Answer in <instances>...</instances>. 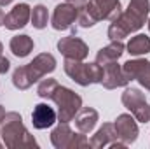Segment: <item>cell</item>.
<instances>
[{"mask_svg": "<svg viewBox=\"0 0 150 149\" xmlns=\"http://www.w3.org/2000/svg\"><path fill=\"white\" fill-rule=\"evenodd\" d=\"M149 30H150V19H149Z\"/></svg>", "mask_w": 150, "mask_h": 149, "instance_id": "cell-31", "label": "cell"}, {"mask_svg": "<svg viewBox=\"0 0 150 149\" xmlns=\"http://www.w3.org/2000/svg\"><path fill=\"white\" fill-rule=\"evenodd\" d=\"M129 79L126 77L122 67L117 62H110L107 65H103V79L100 84H103V88L107 90H115V88H122L127 86Z\"/></svg>", "mask_w": 150, "mask_h": 149, "instance_id": "cell-14", "label": "cell"}, {"mask_svg": "<svg viewBox=\"0 0 150 149\" xmlns=\"http://www.w3.org/2000/svg\"><path fill=\"white\" fill-rule=\"evenodd\" d=\"M77 21H79V25L82 27V28H91V27H94L98 21L86 11V7H80L79 9V18H77Z\"/></svg>", "mask_w": 150, "mask_h": 149, "instance_id": "cell-24", "label": "cell"}, {"mask_svg": "<svg viewBox=\"0 0 150 149\" xmlns=\"http://www.w3.org/2000/svg\"><path fill=\"white\" fill-rule=\"evenodd\" d=\"M65 74L79 86H89V84H100L103 79V67L100 63H84L79 60H67L63 63Z\"/></svg>", "mask_w": 150, "mask_h": 149, "instance_id": "cell-3", "label": "cell"}, {"mask_svg": "<svg viewBox=\"0 0 150 149\" xmlns=\"http://www.w3.org/2000/svg\"><path fill=\"white\" fill-rule=\"evenodd\" d=\"M124 49H126V47H124L122 40H112L108 46L101 47V49L96 53V63H100V65L103 67V65H107V63H110V62H117V60L122 56Z\"/></svg>", "mask_w": 150, "mask_h": 149, "instance_id": "cell-18", "label": "cell"}, {"mask_svg": "<svg viewBox=\"0 0 150 149\" xmlns=\"http://www.w3.org/2000/svg\"><path fill=\"white\" fill-rule=\"evenodd\" d=\"M2 51H4V46H2V42H0V56H2Z\"/></svg>", "mask_w": 150, "mask_h": 149, "instance_id": "cell-30", "label": "cell"}, {"mask_svg": "<svg viewBox=\"0 0 150 149\" xmlns=\"http://www.w3.org/2000/svg\"><path fill=\"white\" fill-rule=\"evenodd\" d=\"M127 53L133 56H142V54L150 53V37L143 35V34L134 35L127 42Z\"/></svg>", "mask_w": 150, "mask_h": 149, "instance_id": "cell-20", "label": "cell"}, {"mask_svg": "<svg viewBox=\"0 0 150 149\" xmlns=\"http://www.w3.org/2000/svg\"><path fill=\"white\" fill-rule=\"evenodd\" d=\"M5 109H4V105H0V126H2V123H4V117H5Z\"/></svg>", "mask_w": 150, "mask_h": 149, "instance_id": "cell-27", "label": "cell"}, {"mask_svg": "<svg viewBox=\"0 0 150 149\" xmlns=\"http://www.w3.org/2000/svg\"><path fill=\"white\" fill-rule=\"evenodd\" d=\"M75 132L68 126V123H61L51 132V142L56 149H70L74 142Z\"/></svg>", "mask_w": 150, "mask_h": 149, "instance_id": "cell-17", "label": "cell"}, {"mask_svg": "<svg viewBox=\"0 0 150 149\" xmlns=\"http://www.w3.org/2000/svg\"><path fill=\"white\" fill-rule=\"evenodd\" d=\"M84 7L96 21H101V19L113 21L122 12L120 0H89Z\"/></svg>", "mask_w": 150, "mask_h": 149, "instance_id": "cell-6", "label": "cell"}, {"mask_svg": "<svg viewBox=\"0 0 150 149\" xmlns=\"http://www.w3.org/2000/svg\"><path fill=\"white\" fill-rule=\"evenodd\" d=\"M89 146L94 149H101V148H112V149H124L126 144L119 139L117 132H115V126L113 123H105L89 140Z\"/></svg>", "mask_w": 150, "mask_h": 149, "instance_id": "cell-8", "label": "cell"}, {"mask_svg": "<svg viewBox=\"0 0 150 149\" xmlns=\"http://www.w3.org/2000/svg\"><path fill=\"white\" fill-rule=\"evenodd\" d=\"M150 12V0H129L126 11L120 12L117 19H113L108 27V39L110 40H122L133 32L143 28Z\"/></svg>", "mask_w": 150, "mask_h": 149, "instance_id": "cell-1", "label": "cell"}, {"mask_svg": "<svg viewBox=\"0 0 150 149\" xmlns=\"http://www.w3.org/2000/svg\"><path fill=\"white\" fill-rule=\"evenodd\" d=\"M12 84H14L18 90H28V88L32 86V81H30V77L26 74L25 65H23V67H18V69L14 70V74H12Z\"/></svg>", "mask_w": 150, "mask_h": 149, "instance_id": "cell-22", "label": "cell"}, {"mask_svg": "<svg viewBox=\"0 0 150 149\" xmlns=\"http://www.w3.org/2000/svg\"><path fill=\"white\" fill-rule=\"evenodd\" d=\"M79 18V9L72 4H59L56 5L52 18H51V25L54 30H68L74 27V23Z\"/></svg>", "mask_w": 150, "mask_h": 149, "instance_id": "cell-12", "label": "cell"}, {"mask_svg": "<svg viewBox=\"0 0 150 149\" xmlns=\"http://www.w3.org/2000/svg\"><path fill=\"white\" fill-rule=\"evenodd\" d=\"M30 18H32V7L28 4H18L11 9L9 14H5L4 27L7 30H19L28 25Z\"/></svg>", "mask_w": 150, "mask_h": 149, "instance_id": "cell-13", "label": "cell"}, {"mask_svg": "<svg viewBox=\"0 0 150 149\" xmlns=\"http://www.w3.org/2000/svg\"><path fill=\"white\" fill-rule=\"evenodd\" d=\"M0 137L9 149H26L38 148L35 137L26 130L23 125V117L18 112H7L4 117V123L0 126Z\"/></svg>", "mask_w": 150, "mask_h": 149, "instance_id": "cell-2", "label": "cell"}, {"mask_svg": "<svg viewBox=\"0 0 150 149\" xmlns=\"http://www.w3.org/2000/svg\"><path fill=\"white\" fill-rule=\"evenodd\" d=\"M51 100L58 107V119L61 123H70L82 107L80 95H77L74 90H70L67 86H58L56 91L52 93Z\"/></svg>", "mask_w": 150, "mask_h": 149, "instance_id": "cell-4", "label": "cell"}, {"mask_svg": "<svg viewBox=\"0 0 150 149\" xmlns=\"http://www.w3.org/2000/svg\"><path fill=\"white\" fill-rule=\"evenodd\" d=\"M122 70L129 81H138L145 90L150 91V62L149 60H127L122 65Z\"/></svg>", "mask_w": 150, "mask_h": 149, "instance_id": "cell-9", "label": "cell"}, {"mask_svg": "<svg viewBox=\"0 0 150 149\" xmlns=\"http://www.w3.org/2000/svg\"><path fill=\"white\" fill-rule=\"evenodd\" d=\"M11 69V62L5 56H0V74H7Z\"/></svg>", "mask_w": 150, "mask_h": 149, "instance_id": "cell-25", "label": "cell"}, {"mask_svg": "<svg viewBox=\"0 0 150 149\" xmlns=\"http://www.w3.org/2000/svg\"><path fill=\"white\" fill-rule=\"evenodd\" d=\"M68 4H72V5H75L77 9H80V7H84L86 4H87V0H67Z\"/></svg>", "mask_w": 150, "mask_h": 149, "instance_id": "cell-26", "label": "cell"}, {"mask_svg": "<svg viewBox=\"0 0 150 149\" xmlns=\"http://www.w3.org/2000/svg\"><path fill=\"white\" fill-rule=\"evenodd\" d=\"M4 19H5V14H4V11L0 9V27L4 25Z\"/></svg>", "mask_w": 150, "mask_h": 149, "instance_id": "cell-29", "label": "cell"}, {"mask_svg": "<svg viewBox=\"0 0 150 149\" xmlns=\"http://www.w3.org/2000/svg\"><path fill=\"white\" fill-rule=\"evenodd\" d=\"M58 121V112L47 104H37L32 112V123L37 130H45Z\"/></svg>", "mask_w": 150, "mask_h": 149, "instance_id": "cell-15", "label": "cell"}, {"mask_svg": "<svg viewBox=\"0 0 150 149\" xmlns=\"http://www.w3.org/2000/svg\"><path fill=\"white\" fill-rule=\"evenodd\" d=\"M33 46H35V44H33V39L30 37V35H25V34L14 35V37L11 39V44H9L12 54L18 56V58L28 56V54L33 51Z\"/></svg>", "mask_w": 150, "mask_h": 149, "instance_id": "cell-19", "label": "cell"}, {"mask_svg": "<svg viewBox=\"0 0 150 149\" xmlns=\"http://www.w3.org/2000/svg\"><path fill=\"white\" fill-rule=\"evenodd\" d=\"M26 69V74L30 77L32 84L37 82L38 79H42L44 75L54 72L56 69V58L51 54V53H40L33 58V62H30L28 65H25Z\"/></svg>", "mask_w": 150, "mask_h": 149, "instance_id": "cell-7", "label": "cell"}, {"mask_svg": "<svg viewBox=\"0 0 150 149\" xmlns=\"http://www.w3.org/2000/svg\"><path fill=\"white\" fill-rule=\"evenodd\" d=\"M58 86H59V84H58L56 79H44V81L38 84L37 95L40 97V98H47V100H51V97H52V93L56 91Z\"/></svg>", "mask_w": 150, "mask_h": 149, "instance_id": "cell-23", "label": "cell"}, {"mask_svg": "<svg viewBox=\"0 0 150 149\" xmlns=\"http://www.w3.org/2000/svg\"><path fill=\"white\" fill-rule=\"evenodd\" d=\"M14 0H0V5L4 7V5H9V4H12Z\"/></svg>", "mask_w": 150, "mask_h": 149, "instance_id": "cell-28", "label": "cell"}, {"mask_svg": "<svg viewBox=\"0 0 150 149\" xmlns=\"http://www.w3.org/2000/svg\"><path fill=\"white\" fill-rule=\"evenodd\" d=\"M75 126L82 133H91L100 119V114L93 107H80V111L75 114Z\"/></svg>", "mask_w": 150, "mask_h": 149, "instance_id": "cell-16", "label": "cell"}, {"mask_svg": "<svg viewBox=\"0 0 150 149\" xmlns=\"http://www.w3.org/2000/svg\"><path fill=\"white\" fill-rule=\"evenodd\" d=\"M120 100H122V105L127 111H131V114L134 116L136 121H140V123H149L150 121V105L145 98V95L140 90L126 88Z\"/></svg>", "mask_w": 150, "mask_h": 149, "instance_id": "cell-5", "label": "cell"}, {"mask_svg": "<svg viewBox=\"0 0 150 149\" xmlns=\"http://www.w3.org/2000/svg\"><path fill=\"white\" fill-rule=\"evenodd\" d=\"M30 21H32V25H33L37 30L45 28L47 23H49V12H47V7L42 5V4L35 5V7L32 9V18H30Z\"/></svg>", "mask_w": 150, "mask_h": 149, "instance_id": "cell-21", "label": "cell"}, {"mask_svg": "<svg viewBox=\"0 0 150 149\" xmlns=\"http://www.w3.org/2000/svg\"><path fill=\"white\" fill-rule=\"evenodd\" d=\"M113 126H115V132H117L119 139L126 146L136 142V139L140 135V128H138V123H136L133 114H119Z\"/></svg>", "mask_w": 150, "mask_h": 149, "instance_id": "cell-11", "label": "cell"}, {"mask_svg": "<svg viewBox=\"0 0 150 149\" xmlns=\"http://www.w3.org/2000/svg\"><path fill=\"white\" fill-rule=\"evenodd\" d=\"M58 51L67 58V60H79L84 62L89 56V47L87 44L79 37H63L58 40Z\"/></svg>", "mask_w": 150, "mask_h": 149, "instance_id": "cell-10", "label": "cell"}]
</instances>
